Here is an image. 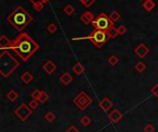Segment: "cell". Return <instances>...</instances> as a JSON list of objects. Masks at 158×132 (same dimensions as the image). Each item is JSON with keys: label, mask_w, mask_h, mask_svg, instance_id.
<instances>
[{"label": "cell", "mask_w": 158, "mask_h": 132, "mask_svg": "<svg viewBox=\"0 0 158 132\" xmlns=\"http://www.w3.org/2000/svg\"><path fill=\"white\" fill-rule=\"evenodd\" d=\"M117 30H118V33L120 34V35H124L126 32H127V28L124 26V25H119L118 26V28H117Z\"/></svg>", "instance_id": "obj_33"}, {"label": "cell", "mask_w": 158, "mask_h": 132, "mask_svg": "<svg viewBox=\"0 0 158 132\" xmlns=\"http://www.w3.org/2000/svg\"><path fill=\"white\" fill-rule=\"evenodd\" d=\"M7 21L18 31H22L32 21V16L21 6H18L7 17Z\"/></svg>", "instance_id": "obj_2"}, {"label": "cell", "mask_w": 158, "mask_h": 132, "mask_svg": "<svg viewBox=\"0 0 158 132\" xmlns=\"http://www.w3.org/2000/svg\"><path fill=\"white\" fill-rule=\"evenodd\" d=\"M44 118L46 119L47 122L52 123V122H54V121L56 120L57 117H56V115H55V113H53V112H48V113H46V114H45Z\"/></svg>", "instance_id": "obj_23"}, {"label": "cell", "mask_w": 158, "mask_h": 132, "mask_svg": "<svg viewBox=\"0 0 158 132\" xmlns=\"http://www.w3.org/2000/svg\"><path fill=\"white\" fill-rule=\"evenodd\" d=\"M38 105H39V101H38V100L32 99V100L29 103V106H30L32 110L36 109V108L38 107Z\"/></svg>", "instance_id": "obj_31"}, {"label": "cell", "mask_w": 158, "mask_h": 132, "mask_svg": "<svg viewBox=\"0 0 158 132\" xmlns=\"http://www.w3.org/2000/svg\"><path fill=\"white\" fill-rule=\"evenodd\" d=\"M48 99H49L48 94H47L45 91H42V94H41V96H40L39 100H38L39 103H40V104H45V103L48 101Z\"/></svg>", "instance_id": "obj_27"}, {"label": "cell", "mask_w": 158, "mask_h": 132, "mask_svg": "<svg viewBox=\"0 0 158 132\" xmlns=\"http://www.w3.org/2000/svg\"><path fill=\"white\" fill-rule=\"evenodd\" d=\"M8 49L14 51L22 61L26 62L40 49V45L27 32L22 31L11 42Z\"/></svg>", "instance_id": "obj_1"}, {"label": "cell", "mask_w": 158, "mask_h": 132, "mask_svg": "<svg viewBox=\"0 0 158 132\" xmlns=\"http://www.w3.org/2000/svg\"><path fill=\"white\" fill-rule=\"evenodd\" d=\"M94 18H95L94 14L91 11H85L80 17L81 21L85 25H89V23H92Z\"/></svg>", "instance_id": "obj_9"}, {"label": "cell", "mask_w": 158, "mask_h": 132, "mask_svg": "<svg viewBox=\"0 0 158 132\" xmlns=\"http://www.w3.org/2000/svg\"><path fill=\"white\" fill-rule=\"evenodd\" d=\"M134 68H135V70H136L137 72L143 73V72L146 69V65H145L143 62L140 61V62H138V63L134 66Z\"/></svg>", "instance_id": "obj_21"}, {"label": "cell", "mask_w": 158, "mask_h": 132, "mask_svg": "<svg viewBox=\"0 0 158 132\" xmlns=\"http://www.w3.org/2000/svg\"><path fill=\"white\" fill-rule=\"evenodd\" d=\"M14 114L15 116L19 117L20 120H21L22 122H25L32 115V109L26 104H21L14 111Z\"/></svg>", "instance_id": "obj_7"}, {"label": "cell", "mask_w": 158, "mask_h": 132, "mask_svg": "<svg viewBox=\"0 0 158 132\" xmlns=\"http://www.w3.org/2000/svg\"><path fill=\"white\" fill-rule=\"evenodd\" d=\"M66 132H80V131H79V129H78L77 127H75L74 126H70V127L67 129Z\"/></svg>", "instance_id": "obj_35"}, {"label": "cell", "mask_w": 158, "mask_h": 132, "mask_svg": "<svg viewBox=\"0 0 158 132\" xmlns=\"http://www.w3.org/2000/svg\"><path fill=\"white\" fill-rule=\"evenodd\" d=\"M33 75L31 73V72H29V71H25L22 75H21V81L24 83V84H30L31 81H32V80H33Z\"/></svg>", "instance_id": "obj_16"}, {"label": "cell", "mask_w": 158, "mask_h": 132, "mask_svg": "<svg viewBox=\"0 0 158 132\" xmlns=\"http://www.w3.org/2000/svg\"><path fill=\"white\" fill-rule=\"evenodd\" d=\"M151 93L156 98H158V84H155L153 86V88L151 89Z\"/></svg>", "instance_id": "obj_32"}, {"label": "cell", "mask_w": 158, "mask_h": 132, "mask_svg": "<svg viewBox=\"0 0 158 132\" xmlns=\"http://www.w3.org/2000/svg\"><path fill=\"white\" fill-rule=\"evenodd\" d=\"M57 68H58L57 65H56L54 62H53L52 60H47V61L44 64V66H43V69L44 70V72H45L47 75L53 74V73H54V72L57 70Z\"/></svg>", "instance_id": "obj_10"}, {"label": "cell", "mask_w": 158, "mask_h": 132, "mask_svg": "<svg viewBox=\"0 0 158 132\" xmlns=\"http://www.w3.org/2000/svg\"><path fill=\"white\" fill-rule=\"evenodd\" d=\"M29 1L32 4V7L35 10L41 11L44 8V6L48 3L50 0H29Z\"/></svg>", "instance_id": "obj_12"}, {"label": "cell", "mask_w": 158, "mask_h": 132, "mask_svg": "<svg viewBox=\"0 0 158 132\" xmlns=\"http://www.w3.org/2000/svg\"><path fill=\"white\" fill-rule=\"evenodd\" d=\"M92 25L95 30H100L104 31H107L110 28L114 26V21L110 18L108 15L105 13H100L92 22Z\"/></svg>", "instance_id": "obj_5"}, {"label": "cell", "mask_w": 158, "mask_h": 132, "mask_svg": "<svg viewBox=\"0 0 158 132\" xmlns=\"http://www.w3.org/2000/svg\"><path fill=\"white\" fill-rule=\"evenodd\" d=\"M73 103L81 111H84L88 106L93 103V99L88 95L85 91H81L78 95L73 99Z\"/></svg>", "instance_id": "obj_6"}, {"label": "cell", "mask_w": 158, "mask_h": 132, "mask_svg": "<svg viewBox=\"0 0 158 132\" xmlns=\"http://www.w3.org/2000/svg\"><path fill=\"white\" fill-rule=\"evenodd\" d=\"M144 132H153L154 131V127H153V125L151 124H148L147 126L144 127Z\"/></svg>", "instance_id": "obj_34"}, {"label": "cell", "mask_w": 158, "mask_h": 132, "mask_svg": "<svg viewBox=\"0 0 158 132\" xmlns=\"http://www.w3.org/2000/svg\"><path fill=\"white\" fill-rule=\"evenodd\" d=\"M63 12L67 15V16H71L74 12H75V8L72 5H67L64 8H63Z\"/></svg>", "instance_id": "obj_20"}, {"label": "cell", "mask_w": 158, "mask_h": 132, "mask_svg": "<svg viewBox=\"0 0 158 132\" xmlns=\"http://www.w3.org/2000/svg\"><path fill=\"white\" fill-rule=\"evenodd\" d=\"M112 106H113V103L107 97L102 99L101 102L99 103V107L104 112H108L112 108Z\"/></svg>", "instance_id": "obj_13"}, {"label": "cell", "mask_w": 158, "mask_h": 132, "mask_svg": "<svg viewBox=\"0 0 158 132\" xmlns=\"http://www.w3.org/2000/svg\"><path fill=\"white\" fill-rule=\"evenodd\" d=\"M143 8L146 11L151 12L155 8V3H154L153 0H144V2L143 4Z\"/></svg>", "instance_id": "obj_18"}, {"label": "cell", "mask_w": 158, "mask_h": 132, "mask_svg": "<svg viewBox=\"0 0 158 132\" xmlns=\"http://www.w3.org/2000/svg\"><path fill=\"white\" fill-rule=\"evenodd\" d=\"M107 61H108V63L111 65V66H116L117 63H118V58H117V56L115 55V54H112L110 58L107 59Z\"/></svg>", "instance_id": "obj_29"}, {"label": "cell", "mask_w": 158, "mask_h": 132, "mask_svg": "<svg viewBox=\"0 0 158 132\" xmlns=\"http://www.w3.org/2000/svg\"><path fill=\"white\" fill-rule=\"evenodd\" d=\"M109 17H110V18L111 20L114 21V22H116V21H117L119 18H121V15H120V13L118 12V11H117V10H113L112 12H111V14L109 15Z\"/></svg>", "instance_id": "obj_24"}, {"label": "cell", "mask_w": 158, "mask_h": 132, "mask_svg": "<svg viewBox=\"0 0 158 132\" xmlns=\"http://www.w3.org/2000/svg\"><path fill=\"white\" fill-rule=\"evenodd\" d=\"M41 94H42V91L36 89V90H34V91L31 93V98L34 99V100H39V98H40V96H41Z\"/></svg>", "instance_id": "obj_28"}, {"label": "cell", "mask_w": 158, "mask_h": 132, "mask_svg": "<svg viewBox=\"0 0 158 132\" xmlns=\"http://www.w3.org/2000/svg\"><path fill=\"white\" fill-rule=\"evenodd\" d=\"M19 67V61L8 50H2V53L0 54V73L2 76H10Z\"/></svg>", "instance_id": "obj_3"}, {"label": "cell", "mask_w": 158, "mask_h": 132, "mask_svg": "<svg viewBox=\"0 0 158 132\" xmlns=\"http://www.w3.org/2000/svg\"><path fill=\"white\" fill-rule=\"evenodd\" d=\"M123 117L122 113H120L117 109H114L112 110L109 114H108V118L113 122V123H118L121 118Z\"/></svg>", "instance_id": "obj_11"}, {"label": "cell", "mask_w": 158, "mask_h": 132, "mask_svg": "<svg viewBox=\"0 0 158 132\" xmlns=\"http://www.w3.org/2000/svg\"><path fill=\"white\" fill-rule=\"evenodd\" d=\"M91 117H88V116H84V117H81V124L82 125V126H84V127H87V126H89L90 124H91Z\"/></svg>", "instance_id": "obj_26"}, {"label": "cell", "mask_w": 158, "mask_h": 132, "mask_svg": "<svg viewBox=\"0 0 158 132\" xmlns=\"http://www.w3.org/2000/svg\"><path fill=\"white\" fill-rule=\"evenodd\" d=\"M19 93H18L16 91H14V90H10L8 92V94H7V98L8 99V100H10L11 102H15L18 98H19Z\"/></svg>", "instance_id": "obj_19"}, {"label": "cell", "mask_w": 158, "mask_h": 132, "mask_svg": "<svg viewBox=\"0 0 158 132\" xmlns=\"http://www.w3.org/2000/svg\"><path fill=\"white\" fill-rule=\"evenodd\" d=\"M59 81L62 82V84L68 85V84L71 83V81H73V77L68 72H65V73H63L61 76H60Z\"/></svg>", "instance_id": "obj_15"}, {"label": "cell", "mask_w": 158, "mask_h": 132, "mask_svg": "<svg viewBox=\"0 0 158 132\" xmlns=\"http://www.w3.org/2000/svg\"><path fill=\"white\" fill-rule=\"evenodd\" d=\"M11 42L12 41H10L5 34L1 35V37H0V48L2 50H8L11 45Z\"/></svg>", "instance_id": "obj_14"}, {"label": "cell", "mask_w": 158, "mask_h": 132, "mask_svg": "<svg viewBox=\"0 0 158 132\" xmlns=\"http://www.w3.org/2000/svg\"><path fill=\"white\" fill-rule=\"evenodd\" d=\"M134 52H135V54L139 56L140 59H143V58H144L145 56L150 53V48L148 46H146L145 44L142 43V44H140L134 49Z\"/></svg>", "instance_id": "obj_8"}, {"label": "cell", "mask_w": 158, "mask_h": 132, "mask_svg": "<svg viewBox=\"0 0 158 132\" xmlns=\"http://www.w3.org/2000/svg\"><path fill=\"white\" fill-rule=\"evenodd\" d=\"M72 70H73V72H74L76 75L80 76V75H81V74H83V73L85 72L86 68H85V67H84L81 63L77 62V63L74 65V67L72 68Z\"/></svg>", "instance_id": "obj_17"}, {"label": "cell", "mask_w": 158, "mask_h": 132, "mask_svg": "<svg viewBox=\"0 0 158 132\" xmlns=\"http://www.w3.org/2000/svg\"><path fill=\"white\" fill-rule=\"evenodd\" d=\"M107 32V35L109 36V38H116V37L119 34L117 28H116L115 26H113L112 28H110Z\"/></svg>", "instance_id": "obj_22"}, {"label": "cell", "mask_w": 158, "mask_h": 132, "mask_svg": "<svg viewBox=\"0 0 158 132\" xmlns=\"http://www.w3.org/2000/svg\"><path fill=\"white\" fill-rule=\"evenodd\" d=\"M79 1L85 7V8H91L97 0H79Z\"/></svg>", "instance_id": "obj_25"}, {"label": "cell", "mask_w": 158, "mask_h": 132, "mask_svg": "<svg viewBox=\"0 0 158 132\" xmlns=\"http://www.w3.org/2000/svg\"><path fill=\"white\" fill-rule=\"evenodd\" d=\"M109 39L110 38L107 35V32L104 31H100V30H94L89 35L85 36V37H74V38H72L73 41L89 40L97 48H102L105 44H107V42Z\"/></svg>", "instance_id": "obj_4"}, {"label": "cell", "mask_w": 158, "mask_h": 132, "mask_svg": "<svg viewBox=\"0 0 158 132\" xmlns=\"http://www.w3.org/2000/svg\"><path fill=\"white\" fill-rule=\"evenodd\" d=\"M140 1H144V0H140Z\"/></svg>", "instance_id": "obj_36"}, {"label": "cell", "mask_w": 158, "mask_h": 132, "mask_svg": "<svg viewBox=\"0 0 158 132\" xmlns=\"http://www.w3.org/2000/svg\"><path fill=\"white\" fill-rule=\"evenodd\" d=\"M47 31L49 33H56V31H58V27L55 23H50L48 26H47Z\"/></svg>", "instance_id": "obj_30"}]
</instances>
